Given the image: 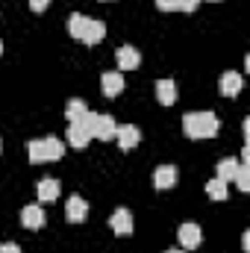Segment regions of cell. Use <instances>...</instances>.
Returning a JSON list of instances; mask_svg holds the SVG:
<instances>
[{
	"label": "cell",
	"mask_w": 250,
	"mask_h": 253,
	"mask_svg": "<svg viewBox=\"0 0 250 253\" xmlns=\"http://www.w3.org/2000/svg\"><path fill=\"white\" fill-rule=\"evenodd\" d=\"M218 126L221 121L215 112H188L183 118V132L188 138H212L218 135Z\"/></svg>",
	"instance_id": "1"
},
{
	"label": "cell",
	"mask_w": 250,
	"mask_h": 253,
	"mask_svg": "<svg viewBox=\"0 0 250 253\" xmlns=\"http://www.w3.org/2000/svg\"><path fill=\"white\" fill-rule=\"evenodd\" d=\"M62 141L56 138V135H44V138H33L30 144H27V156H30V162L33 165H42V162H56V159H62Z\"/></svg>",
	"instance_id": "2"
},
{
	"label": "cell",
	"mask_w": 250,
	"mask_h": 253,
	"mask_svg": "<svg viewBox=\"0 0 250 253\" xmlns=\"http://www.w3.org/2000/svg\"><path fill=\"white\" fill-rule=\"evenodd\" d=\"M83 124L91 132V138H100V141L115 138V129H118V124H115L112 115H100V112H91V109H88V115L83 118Z\"/></svg>",
	"instance_id": "3"
},
{
	"label": "cell",
	"mask_w": 250,
	"mask_h": 253,
	"mask_svg": "<svg viewBox=\"0 0 250 253\" xmlns=\"http://www.w3.org/2000/svg\"><path fill=\"white\" fill-rule=\"evenodd\" d=\"M177 242H180L183 251H194V248H200L203 233H200V227H197L194 221H188V224H183V227L177 230Z\"/></svg>",
	"instance_id": "4"
},
{
	"label": "cell",
	"mask_w": 250,
	"mask_h": 253,
	"mask_svg": "<svg viewBox=\"0 0 250 253\" xmlns=\"http://www.w3.org/2000/svg\"><path fill=\"white\" fill-rule=\"evenodd\" d=\"M109 227H112V233L115 236H129L132 230H135V221H132V212L129 209H115L112 212V218H109Z\"/></svg>",
	"instance_id": "5"
},
{
	"label": "cell",
	"mask_w": 250,
	"mask_h": 253,
	"mask_svg": "<svg viewBox=\"0 0 250 253\" xmlns=\"http://www.w3.org/2000/svg\"><path fill=\"white\" fill-rule=\"evenodd\" d=\"M21 224H24L27 230H42V227L47 224V215H44V209H42L39 203H30V206L21 209Z\"/></svg>",
	"instance_id": "6"
},
{
	"label": "cell",
	"mask_w": 250,
	"mask_h": 253,
	"mask_svg": "<svg viewBox=\"0 0 250 253\" xmlns=\"http://www.w3.org/2000/svg\"><path fill=\"white\" fill-rule=\"evenodd\" d=\"M65 215H68V221H71V224H83V221H85V215H88V203H85V197L71 194V197H68V203H65Z\"/></svg>",
	"instance_id": "7"
},
{
	"label": "cell",
	"mask_w": 250,
	"mask_h": 253,
	"mask_svg": "<svg viewBox=\"0 0 250 253\" xmlns=\"http://www.w3.org/2000/svg\"><path fill=\"white\" fill-rule=\"evenodd\" d=\"M218 88H221V94H224V97H236V94L245 88V77H242L239 71H227V74H221Z\"/></svg>",
	"instance_id": "8"
},
{
	"label": "cell",
	"mask_w": 250,
	"mask_h": 253,
	"mask_svg": "<svg viewBox=\"0 0 250 253\" xmlns=\"http://www.w3.org/2000/svg\"><path fill=\"white\" fill-rule=\"evenodd\" d=\"M115 138H118V147L121 150H132V147H138V141H141V129L135 124H124L115 129Z\"/></svg>",
	"instance_id": "9"
},
{
	"label": "cell",
	"mask_w": 250,
	"mask_h": 253,
	"mask_svg": "<svg viewBox=\"0 0 250 253\" xmlns=\"http://www.w3.org/2000/svg\"><path fill=\"white\" fill-rule=\"evenodd\" d=\"M103 36H106V24L97 21V18H85V27H83V39L80 42L97 44V42H103Z\"/></svg>",
	"instance_id": "10"
},
{
	"label": "cell",
	"mask_w": 250,
	"mask_h": 253,
	"mask_svg": "<svg viewBox=\"0 0 250 253\" xmlns=\"http://www.w3.org/2000/svg\"><path fill=\"white\" fill-rule=\"evenodd\" d=\"M100 91H103L106 97H118V94L124 91V77H121L118 71H106V74L100 77Z\"/></svg>",
	"instance_id": "11"
},
{
	"label": "cell",
	"mask_w": 250,
	"mask_h": 253,
	"mask_svg": "<svg viewBox=\"0 0 250 253\" xmlns=\"http://www.w3.org/2000/svg\"><path fill=\"white\" fill-rule=\"evenodd\" d=\"M115 59H118V68H121V71H132V68H138V65H141V53H138L135 47L124 44V47H118Z\"/></svg>",
	"instance_id": "12"
},
{
	"label": "cell",
	"mask_w": 250,
	"mask_h": 253,
	"mask_svg": "<svg viewBox=\"0 0 250 253\" xmlns=\"http://www.w3.org/2000/svg\"><path fill=\"white\" fill-rule=\"evenodd\" d=\"M91 141V132L85 129V124H71L68 126V144L77 147V150H85Z\"/></svg>",
	"instance_id": "13"
},
{
	"label": "cell",
	"mask_w": 250,
	"mask_h": 253,
	"mask_svg": "<svg viewBox=\"0 0 250 253\" xmlns=\"http://www.w3.org/2000/svg\"><path fill=\"white\" fill-rule=\"evenodd\" d=\"M174 183H177V168L174 165H159L153 171V186L156 189H171Z\"/></svg>",
	"instance_id": "14"
},
{
	"label": "cell",
	"mask_w": 250,
	"mask_h": 253,
	"mask_svg": "<svg viewBox=\"0 0 250 253\" xmlns=\"http://www.w3.org/2000/svg\"><path fill=\"white\" fill-rule=\"evenodd\" d=\"M36 194H39V200H42V203H53V200L59 197V183H56L53 177H47V180H39Z\"/></svg>",
	"instance_id": "15"
},
{
	"label": "cell",
	"mask_w": 250,
	"mask_h": 253,
	"mask_svg": "<svg viewBox=\"0 0 250 253\" xmlns=\"http://www.w3.org/2000/svg\"><path fill=\"white\" fill-rule=\"evenodd\" d=\"M156 97H159L162 106H171V103L177 100V85H174V80H159V83H156Z\"/></svg>",
	"instance_id": "16"
},
{
	"label": "cell",
	"mask_w": 250,
	"mask_h": 253,
	"mask_svg": "<svg viewBox=\"0 0 250 253\" xmlns=\"http://www.w3.org/2000/svg\"><path fill=\"white\" fill-rule=\"evenodd\" d=\"M88 115V106L80 100V97H74L71 103H68V109H65V118H68V124H83V118Z\"/></svg>",
	"instance_id": "17"
},
{
	"label": "cell",
	"mask_w": 250,
	"mask_h": 253,
	"mask_svg": "<svg viewBox=\"0 0 250 253\" xmlns=\"http://www.w3.org/2000/svg\"><path fill=\"white\" fill-rule=\"evenodd\" d=\"M239 159H233V156H227V159H221L218 162V180H224V183H230L233 177H236V171H239Z\"/></svg>",
	"instance_id": "18"
},
{
	"label": "cell",
	"mask_w": 250,
	"mask_h": 253,
	"mask_svg": "<svg viewBox=\"0 0 250 253\" xmlns=\"http://www.w3.org/2000/svg\"><path fill=\"white\" fill-rule=\"evenodd\" d=\"M206 194H209L212 200H227V197H230V189H227V183H224V180H218V177H215V180H209V183H206Z\"/></svg>",
	"instance_id": "19"
},
{
	"label": "cell",
	"mask_w": 250,
	"mask_h": 253,
	"mask_svg": "<svg viewBox=\"0 0 250 253\" xmlns=\"http://www.w3.org/2000/svg\"><path fill=\"white\" fill-rule=\"evenodd\" d=\"M83 27H85V15H80V12H74L71 18H68V33L80 42L83 39Z\"/></svg>",
	"instance_id": "20"
},
{
	"label": "cell",
	"mask_w": 250,
	"mask_h": 253,
	"mask_svg": "<svg viewBox=\"0 0 250 253\" xmlns=\"http://www.w3.org/2000/svg\"><path fill=\"white\" fill-rule=\"evenodd\" d=\"M233 180L239 183V189L242 191H250V162H242V165H239V171H236Z\"/></svg>",
	"instance_id": "21"
},
{
	"label": "cell",
	"mask_w": 250,
	"mask_h": 253,
	"mask_svg": "<svg viewBox=\"0 0 250 253\" xmlns=\"http://www.w3.org/2000/svg\"><path fill=\"white\" fill-rule=\"evenodd\" d=\"M200 6V0H177V9H183V12H194Z\"/></svg>",
	"instance_id": "22"
},
{
	"label": "cell",
	"mask_w": 250,
	"mask_h": 253,
	"mask_svg": "<svg viewBox=\"0 0 250 253\" xmlns=\"http://www.w3.org/2000/svg\"><path fill=\"white\" fill-rule=\"evenodd\" d=\"M47 6H50V0H30V9L33 12H44Z\"/></svg>",
	"instance_id": "23"
},
{
	"label": "cell",
	"mask_w": 250,
	"mask_h": 253,
	"mask_svg": "<svg viewBox=\"0 0 250 253\" xmlns=\"http://www.w3.org/2000/svg\"><path fill=\"white\" fill-rule=\"evenodd\" d=\"M156 6H159L162 12H174V9H177V0H156Z\"/></svg>",
	"instance_id": "24"
},
{
	"label": "cell",
	"mask_w": 250,
	"mask_h": 253,
	"mask_svg": "<svg viewBox=\"0 0 250 253\" xmlns=\"http://www.w3.org/2000/svg\"><path fill=\"white\" fill-rule=\"evenodd\" d=\"M0 253H21V248L12 242V245H0Z\"/></svg>",
	"instance_id": "25"
},
{
	"label": "cell",
	"mask_w": 250,
	"mask_h": 253,
	"mask_svg": "<svg viewBox=\"0 0 250 253\" xmlns=\"http://www.w3.org/2000/svg\"><path fill=\"white\" fill-rule=\"evenodd\" d=\"M242 248L250 251V233H242Z\"/></svg>",
	"instance_id": "26"
},
{
	"label": "cell",
	"mask_w": 250,
	"mask_h": 253,
	"mask_svg": "<svg viewBox=\"0 0 250 253\" xmlns=\"http://www.w3.org/2000/svg\"><path fill=\"white\" fill-rule=\"evenodd\" d=\"M165 253H186L183 248H174V251H165Z\"/></svg>",
	"instance_id": "27"
},
{
	"label": "cell",
	"mask_w": 250,
	"mask_h": 253,
	"mask_svg": "<svg viewBox=\"0 0 250 253\" xmlns=\"http://www.w3.org/2000/svg\"><path fill=\"white\" fill-rule=\"evenodd\" d=\"M0 56H3V42H0Z\"/></svg>",
	"instance_id": "28"
},
{
	"label": "cell",
	"mask_w": 250,
	"mask_h": 253,
	"mask_svg": "<svg viewBox=\"0 0 250 253\" xmlns=\"http://www.w3.org/2000/svg\"><path fill=\"white\" fill-rule=\"evenodd\" d=\"M0 150H3V141H0Z\"/></svg>",
	"instance_id": "29"
},
{
	"label": "cell",
	"mask_w": 250,
	"mask_h": 253,
	"mask_svg": "<svg viewBox=\"0 0 250 253\" xmlns=\"http://www.w3.org/2000/svg\"><path fill=\"white\" fill-rule=\"evenodd\" d=\"M209 3H218V0H209Z\"/></svg>",
	"instance_id": "30"
}]
</instances>
